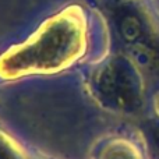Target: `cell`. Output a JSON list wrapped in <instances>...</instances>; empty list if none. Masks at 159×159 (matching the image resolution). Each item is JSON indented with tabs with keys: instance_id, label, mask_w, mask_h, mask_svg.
I'll return each instance as SVG.
<instances>
[{
	"instance_id": "cell-1",
	"label": "cell",
	"mask_w": 159,
	"mask_h": 159,
	"mask_svg": "<svg viewBox=\"0 0 159 159\" xmlns=\"http://www.w3.org/2000/svg\"><path fill=\"white\" fill-rule=\"evenodd\" d=\"M96 92L102 102L121 112L133 113L141 106V91L120 59L112 60L96 77Z\"/></svg>"
},
{
	"instance_id": "cell-2",
	"label": "cell",
	"mask_w": 159,
	"mask_h": 159,
	"mask_svg": "<svg viewBox=\"0 0 159 159\" xmlns=\"http://www.w3.org/2000/svg\"><path fill=\"white\" fill-rule=\"evenodd\" d=\"M149 135H151V145L157 148L158 147V152H159V127H152L151 131H149Z\"/></svg>"
}]
</instances>
